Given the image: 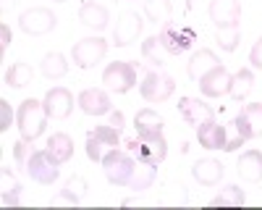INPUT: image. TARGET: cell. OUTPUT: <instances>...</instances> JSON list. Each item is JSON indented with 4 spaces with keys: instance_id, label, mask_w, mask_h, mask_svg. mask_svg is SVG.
Returning a JSON list of instances; mask_svg holds the SVG:
<instances>
[{
    "instance_id": "obj_8",
    "label": "cell",
    "mask_w": 262,
    "mask_h": 210,
    "mask_svg": "<svg viewBox=\"0 0 262 210\" xmlns=\"http://www.w3.org/2000/svg\"><path fill=\"white\" fill-rule=\"evenodd\" d=\"M71 55H74V63L79 69H95L107 55V42L102 37H84L74 45Z\"/></svg>"
},
{
    "instance_id": "obj_6",
    "label": "cell",
    "mask_w": 262,
    "mask_h": 210,
    "mask_svg": "<svg viewBox=\"0 0 262 210\" xmlns=\"http://www.w3.org/2000/svg\"><path fill=\"white\" fill-rule=\"evenodd\" d=\"M58 165H60V163L48 153V147H45V150H34V153H32V158H29V163H27L24 171H27L37 184L50 186V184H55L58 176H60V168H58Z\"/></svg>"
},
{
    "instance_id": "obj_30",
    "label": "cell",
    "mask_w": 262,
    "mask_h": 210,
    "mask_svg": "<svg viewBox=\"0 0 262 210\" xmlns=\"http://www.w3.org/2000/svg\"><path fill=\"white\" fill-rule=\"evenodd\" d=\"M32 79H34V71L29 63H13L6 74V84L13 90H24L27 84H32Z\"/></svg>"
},
{
    "instance_id": "obj_15",
    "label": "cell",
    "mask_w": 262,
    "mask_h": 210,
    "mask_svg": "<svg viewBox=\"0 0 262 210\" xmlns=\"http://www.w3.org/2000/svg\"><path fill=\"white\" fill-rule=\"evenodd\" d=\"M231 76L233 74H228V69L223 66H215L210 74H205L202 79H200V90H202V95L205 97H223V95H228L231 92Z\"/></svg>"
},
{
    "instance_id": "obj_34",
    "label": "cell",
    "mask_w": 262,
    "mask_h": 210,
    "mask_svg": "<svg viewBox=\"0 0 262 210\" xmlns=\"http://www.w3.org/2000/svg\"><path fill=\"white\" fill-rule=\"evenodd\" d=\"M32 142L29 139H24L21 137L16 144H13V158H16V163L21 165V168H27V163H29V158H32Z\"/></svg>"
},
{
    "instance_id": "obj_37",
    "label": "cell",
    "mask_w": 262,
    "mask_h": 210,
    "mask_svg": "<svg viewBox=\"0 0 262 210\" xmlns=\"http://www.w3.org/2000/svg\"><path fill=\"white\" fill-rule=\"evenodd\" d=\"M249 63H252L254 69L262 71V37L254 42V48H252V53H249Z\"/></svg>"
},
{
    "instance_id": "obj_10",
    "label": "cell",
    "mask_w": 262,
    "mask_h": 210,
    "mask_svg": "<svg viewBox=\"0 0 262 210\" xmlns=\"http://www.w3.org/2000/svg\"><path fill=\"white\" fill-rule=\"evenodd\" d=\"M142 16L137 11H121L116 29H113V45L116 48H128L131 42H137V37L142 34Z\"/></svg>"
},
{
    "instance_id": "obj_5",
    "label": "cell",
    "mask_w": 262,
    "mask_h": 210,
    "mask_svg": "<svg viewBox=\"0 0 262 210\" xmlns=\"http://www.w3.org/2000/svg\"><path fill=\"white\" fill-rule=\"evenodd\" d=\"M102 84L116 95H126L137 87V69L128 60L107 63V69L102 71Z\"/></svg>"
},
{
    "instance_id": "obj_32",
    "label": "cell",
    "mask_w": 262,
    "mask_h": 210,
    "mask_svg": "<svg viewBox=\"0 0 262 210\" xmlns=\"http://www.w3.org/2000/svg\"><path fill=\"white\" fill-rule=\"evenodd\" d=\"M42 74H45L48 79H60L69 74V63H66V55L63 53H48L45 58H42Z\"/></svg>"
},
{
    "instance_id": "obj_26",
    "label": "cell",
    "mask_w": 262,
    "mask_h": 210,
    "mask_svg": "<svg viewBox=\"0 0 262 210\" xmlns=\"http://www.w3.org/2000/svg\"><path fill=\"white\" fill-rule=\"evenodd\" d=\"M254 90V74H252V69H238L233 76H231V97L236 100V102H242V100H247L249 97V92Z\"/></svg>"
},
{
    "instance_id": "obj_41",
    "label": "cell",
    "mask_w": 262,
    "mask_h": 210,
    "mask_svg": "<svg viewBox=\"0 0 262 210\" xmlns=\"http://www.w3.org/2000/svg\"><path fill=\"white\" fill-rule=\"evenodd\" d=\"M18 3V0H3V8H13Z\"/></svg>"
},
{
    "instance_id": "obj_28",
    "label": "cell",
    "mask_w": 262,
    "mask_h": 210,
    "mask_svg": "<svg viewBox=\"0 0 262 210\" xmlns=\"http://www.w3.org/2000/svg\"><path fill=\"white\" fill-rule=\"evenodd\" d=\"M134 126H137V134H155V132H163V116L152 108H142L134 118Z\"/></svg>"
},
{
    "instance_id": "obj_35",
    "label": "cell",
    "mask_w": 262,
    "mask_h": 210,
    "mask_svg": "<svg viewBox=\"0 0 262 210\" xmlns=\"http://www.w3.org/2000/svg\"><path fill=\"white\" fill-rule=\"evenodd\" d=\"M63 192H69V195H74L79 202L86 197V181H84V176H71L69 179V184H66V189Z\"/></svg>"
},
{
    "instance_id": "obj_24",
    "label": "cell",
    "mask_w": 262,
    "mask_h": 210,
    "mask_svg": "<svg viewBox=\"0 0 262 210\" xmlns=\"http://www.w3.org/2000/svg\"><path fill=\"white\" fill-rule=\"evenodd\" d=\"M142 58L147 60V63H152V66H165V63L170 60V53L165 50V45L160 42V37L158 34H152V37H147L144 42H142Z\"/></svg>"
},
{
    "instance_id": "obj_3",
    "label": "cell",
    "mask_w": 262,
    "mask_h": 210,
    "mask_svg": "<svg viewBox=\"0 0 262 210\" xmlns=\"http://www.w3.org/2000/svg\"><path fill=\"white\" fill-rule=\"evenodd\" d=\"M139 160L131 155V153H123V150H111L105 158H102V168H105V176L111 184L116 186H128L131 179H134V171H137Z\"/></svg>"
},
{
    "instance_id": "obj_18",
    "label": "cell",
    "mask_w": 262,
    "mask_h": 210,
    "mask_svg": "<svg viewBox=\"0 0 262 210\" xmlns=\"http://www.w3.org/2000/svg\"><path fill=\"white\" fill-rule=\"evenodd\" d=\"M215 66H221V58H217L210 48H200L191 58H189V66H186V74L191 81H200L205 74H210Z\"/></svg>"
},
{
    "instance_id": "obj_25",
    "label": "cell",
    "mask_w": 262,
    "mask_h": 210,
    "mask_svg": "<svg viewBox=\"0 0 262 210\" xmlns=\"http://www.w3.org/2000/svg\"><path fill=\"white\" fill-rule=\"evenodd\" d=\"M0 197H3V205H11V207H16L21 202V184L11 174V168H6V165L0 171Z\"/></svg>"
},
{
    "instance_id": "obj_9",
    "label": "cell",
    "mask_w": 262,
    "mask_h": 210,
    "mask_svg": "<svg viewBox=\"0 0 262 210\" xmlns=\"http://www.w3.org/2000/svg\"><path fill=\"white\" fill-rule=\"evenodd\" d=\"M173 90H176V81H173V76L168 74H160V71H147L142 84H139V92L147 102H165Z\"/></svg>"
},
{
    "instance_id": "obj_33",
    "label": "cell",
    "mask_w": 262,
    "mask_h": 210,
    "mask_svg": "<svg viewBox=\"0 0 262 210\" xmlns=\"http://www.w3.org/2000/svg\"><path fill=\"white\" fill-rule=\"evenodd\" d=\"M215 39H217V45H221V50L233 53V50L238 48V42H242V24L221 27V29L215 32Z\"/></svg>"
},
{
    "instance_id": "obj_11",
    "label": "cell",
    "mask_w": 262,
    "mask_h": 210,
    "mask_svg": "<svg viewBox=\"0 0 262 210\" xmlns=\"http://www.w3.org/2000/svg\"><path fill=\"white\" fill-rule=\"evenodd\" d=\"M158 37H160V42L165 45V50H168L170 55H181L184 50L191 48V42H194L196 34H194V29H186V27L165 24V27H160Z\"/></svg>"
},
{
    "instance_id": "obj_16",
    "label": "cell",
    "mask_w": 262,
    "mask_h": 210,
    "mask_svg": "<svg viewBox=\"0 0 262 210\" xmlns=\"http://www.w3.org/2000/svg\"><path fill=\"white\" fill-rule=\"evenodd\" d=\"M210 21L221 29V27H231V24H238L242 18V6L238 0H210Z\"/></svg>"
},
{
    "instance_id": "obj_21",
    "label": "cell",
    "mask_w": 262,
    "mask_h": 210,
    "mask_svg": "<svg viewBox=\"0 0 262 210\" xmlns=\"http://www.w3.org/2000/svg\"><path fill=\"white\" fill-rule=\"evenodd\" d=\"M236 171H238V176H242L244 181H249V184L262 181V153L259 150L242 153V158H238V163H236Z\"/></svg>"
},
{
    "instance_id": "obj_27",
    "label": "cell",
    "mask_w": 262,
    "mask_h": 210,
    "mask_svg": "<svg viewBox=\"0 0 262 210\" xmlns=\"http://www.w3.org/2000/svg\"><path fill=\"white\" fill-rule=\"evenodd\" d=\"M144 13H147V18L152 21V24L165 27L173 18V3L170 0H144Z\"/></svg>"
},
{
    "instance_id": "obj_31",
    "label": "cell",
    "mask_w": 262,
    "mask_h": 210,
    "mask_svg": "<svg viewBox=\"0 0 262 210\" xmlns=\"http://www.w3.org/2000/svg\"><path fill=\"white\" fill-rule=\"evenodd\" d=\"M155 176H158V165H152V163H142V160H139V165H137L134 179H131L128 189H134V192L149 189L152 184H155Z\"/></svg>"
},
{
    "instance_id": "obj_42",
    "label": "cell",
    "mask_w": 262,
    "mask_h": 210,
    "mask_svg": "<svg viewBox=\"0 0 262 210\" xmlns=\"http://www.w3.org/2000/svg\"><path fill=\"white\" fill-rule=\"evenodd\" d=\"M53 3H66V0H53Z\"/></svg>"
},
{
    "instance_id": "obj_1",
    "label": "cell",
    "mask_w": 262,
    "mask_h": 210,
    "mask_svg": "<svg viewBox=\"0 0 262 210\" xmlns=\"http://www.w3.org/2000/svg\"><path fill=\"white\" fill-rule=\"evenodd\" d=\"M126 150L134 155L142 163H152V165H160L168 155V142L163 137V132L155 134H137L134 139L126 142Z\"/></svg>"
},
{
    "instance_id": "obj_7",
    "label": "cell",
    "mask_w": 262,
    "mask_h": 210,
    "mask_svg": "<svg viewBox=\"0 0 262 210\" xmlns=\"http://www.w3.org/2000/svg\"><path fill=\"white\" fill-rule=\"evenodd\" d=\"M18 27L24 29L27 34H32V37H42V34H48V32H53L58 27V16L50 8H45V6H34V8L21 13Z\"/></svg>"
},
{
    "instance_id": "obj_4",
    "label": "cell",
    "mask_w": 262,
    "mask_h": 210,
    "mask_svg": "<svg viewBox=\"0 0 262 210\" xmlns=\"http://www.w3.org/2000/svg\"><path fill=\"white\" fill-rule=\"evenodd\" d=\"M121 142V129H116L113 123L107 126H95V129L86 134V158L95 160V163H102V158L116 150Z\"/></svg>"
},
{
    "instance_id": "obj_29",
    "label": "cell",
    "mask_w": 262,
    "mask_h": 210,
    "mask_svg": "<svg viewBox=\"0 0 262 210\" xmlns=\"http://www.w3.org/2000/svg\"><path fill=\"white\" fill-rule=\"evenodd\" d=\"M244 200H247L244 189L236 186V184H228L210 200V205H215V207H238V205H244Z\"/></svg>"
},
{
    "instance_id": "obj_38",
    "label": "cell",
    "mask_w": 262,
    "mask_h": 210,
    "mask_svg": "<svg viewBox=\"0 0 262 210\" xmlns=\"http://www.w3.org/2000/svg\"><path fill=\"white\" fill-rule=\"evenodd\" d=\"M50 205H79V200H76L74 195H69V192H63L60 197H53Z\"/></svg>"
},
{
    "instance_id": "obj_36",
    "label": "cell",
    "mask_w": 262,
    "mask_h": 210,
    "mask_svg": "<svg viewBox=\"0 0 262 210\" xmlns=\"http://www.w3.org/2000/svg\"><path fill=\"white\" fill-rule=\"evenodd\" d=\"M11 121H13L11 102L8 100H0V132H8L11 129Z\"/></svg>"
},
{
    "instance_id": "obj_19",
    "label": "cell",
    "mask_w": 262,
    "mask_h": 210,
    "mask_svg": "<svg viewBox=\"0 0 262 210\" xmlns=\"http://www.w3.org/2000/svg\"><path fill=\"white\" fill-rule=\"evenodd\" d=\"M226 174V168L221 160H215V158H202V160H196L194 168H191V176L200 181L202 186H215V184H221Z\"/></svg>"
},
{
    "instance_id": "obj_22",
    "label": "cell",
    "mask_w": 262,
    "mask_h": 210,
    "mask_svg": "<svg viewBox=\"0 0 262 210\" xmlns=\"http://www.w3.org/2000/svg\"><path fill=\"white\" fill-rule=\"evenodd\" d=\"M196 139L205 150H223L226 147V126H221L217 121H210L205 126L196 129Z\"/></svg>"
},
{
    "instance_id": "obj_2",
    "label": "cell",
    "mask_w": 262,
    "mask_h": 210,
    "mask_svg": "<svg viewBox=\"0 0 262 210\" xmlns=\"http://www.w3.org/2000/svg\"><path fill=\"white\" fill-rule=\"evenodd\" d=\"M45 121H48V113H45V105L39 100H24L18 105V113H16V123H18V132L24 139L34 142L37 137L45 134Z\"/></svg>"
},
{
    "instance_id": "obj_39",
    "label": "cell",
    "mask_w": 262,
    "mask_h": 210,
    "mask_svg": "<svg viewBox=\"0 0 262 210\" xmlns=\"http://www.w3.org/2000/svg\"><path fill=\"white\" fill-rule=\"evenodd\" d=\"M0 34H3V42H0V50L6 53V48H8V42H11V32H8V27H6V24L0 27Z\"/></svg>"
},
{
    "instance_id": "obj_20",
    "label": "cell",
    "mask_w": 262,
    "mask_h": 210,
    "mask_svg": "<svg viewBox=\"0 0 262 210\" xmlns=\"http://www.w3.org/2000/svg\"><path fill=\"white\" fill-rule=\"evenodd\" d=\"M79 21L84 27L95 29V32H102L107 27V21H111V13H107L105 6L95 3V0H86V3H81V8H79Z\"/></svg>"
},
{
    "instance_id": "obj_40",
    "label": "cell",
    "mask_w": 262,
    "mask_h": 210,
    "mask_svg": "<svg viewBox=\"0 0 262 210\" xmlns=\"http://www.w3.org/2000/svg\"><path fill=\"white\" fill-rule=\"evenodd\" d=\"M111 123L116 126V129H123V113L121 111H116V113L111 111Z\"/></svg>"
},
{
    "instance_id": "obj_23",
    "label": "cell",
    "mask_w": 262,
    "mask_h": 210,
    "mask_svg": "<svg viewBox=\"0 0 262 210\" xmlns=\"http://www.w3.org/2000/svg\"><path fill=\"white\" fill-rule=\"evenodd\" d=\"M48 153L63 165L74 158V139L66 134V132H55L50 139H48Z\"/></svg>"
},
{
    "instance_id": "obj_13",
    "label": "cell",
    "mask_w": 262,
    "mask_h": 210,
    "mask_svg": "<svg viewBox=\"0 0 262 210\" xmlns=\"http://www.w3.org/2000/svg\"><path fill=\"white\" fill-rule=\"evenodd\" d=\"M42 105H45V113L48 118H55V121H63L69 118L71 111H74V95L66 90V87H53L45 100H42Z\"/></svg>"
},
{
    "instance_id": "obj_17",
    "label": "cell",
    "mask_w": 262,
    "mask_h": 210,
    "mask_svg": "<svg viewBox=\"0 0 262 210\" xmlns=\"http://www.w3.org/2000/svg\"><path fill=\"white\" fill-rule=\"evenodd\" d=\"M79 108L86 113V116H105V113H111V97H107L105 90H97V87H90V90H84L79 95Z\"/></svg>"
},
{
    "instance_id": "obj_12",
    "label": "cell",
    "mask_w": 262,
    "mask_h": 210,
    "mask_svg": "<svg viewBox=\"0 0 262 210\" xmlns=\"http://www.w3.org/2000/svg\"><path fill=\"white\" fill-rule=\"evenodd\" d=\"M179 113H181V118L189 126H194V129H200V126L215 121L212 108H210L207 102H202L200 97H181L179 100Z\"/></svg>"
},
{
    "instance_id": "obj_14",
    "label": "cell",
    "mask_w": 262,
    "mask_h": 210,
    "mask_svg": "<svg viewBox=\"0 0 262 210\" xmlns=\"http://www.w3.org/2000/svg\"><path fill=\"white\" fill-rule=\"evenodd\" d=\"M236 134H242L244 139H257L262 137V102H252L236 116L233 121Z\"/></svg>"
}]
</instances>
